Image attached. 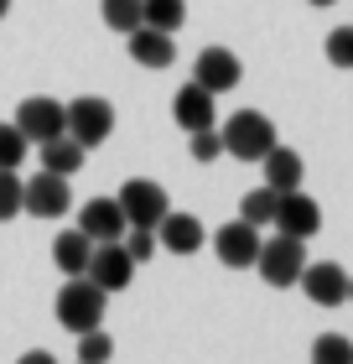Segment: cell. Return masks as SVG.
<instances>
[{"label":"cell","mask_w":353,"mask_h":364,"mask_svg":"<svg viewBox=\"0 0 353 364\" xmlns=\"http://www.w3.org/2000/svg\"><path fill=\"white\" fill-rule=\"evenodd\" d=\"M301 291H307V302H317V307H338V302H348V271L338 260H307Z\"/></svg>","instance_id":"obj_12"},{"label":"cell","mask_w":353,"mask_h":364,"mask_svg":"<svg viewBox=\"0 0 353 364\" xmlns=\"http://www.w3.org/2000/svg\"><path fill=\"white\" fill-rule=\"evenodd\" d=\"M271 229H281V235H296V240H312L317 229H322V203H317V198H307L301 188L281 193V203H276V219H271Z\"/></svg>","instance_id":"obj_11"},{"label":"cell","mask_w":353,"mask_h":364,"mask_svg":"<svg viewBox=\"0 0 353 364\" xmlns=\"http://www.w3.org/2000/svg\"><path fill=\"white\" fill-rule=\"evenodd\" d=\"M239 78H244V63L229 53V47H203L192 63V84H203L213 99L218 94H229V89H239Z\"/></svg>","instance_id":"obj_10"},{"label":"cell","mask_w":353,"mask_h":364,"mask_svg":"<svg viewBox=\"0 0 353 364\" xmlns=\"http://www.w3.org/2000/svg\"><path fill=\"white\" fill-rule=\"evenodd\" d=\"M255 271L265 287H296L301 271H307V240H296V235H276V240H260V255H255Z\"/></svg>","instance_id":"obj_3"},{"label":"cell","mask_w":353,"mask_h":364,"mask_svg":"<svg viewBox=\"0 0 353 364\" xmlns=\"http://www.w3.org/2000/svg\"><path fill=\"white\" fill-rule=\"evenodd\" d=\"M31 151V141L21 136V125L16 120H0V167H21Z\"/></svg>","instance_id":"obj_24"},{"label":"cell","mask_w":353,"mask_h":364,"mask_svg":"<svg viewBox=\"0 0 353 364\" xmlns=\"http://www.w3.org/2000/svg\"><path fill=\"white\" fill-rule=\"evenodd\" d=\"M276 203H281V193H276V188H255V193H244V198H239V219H244V224H255V229H271Z\"/></svg>","instance_id":"obj_20"},{"label":"cell","mask_w":353,"mask_h":364,"mask_svg":"<svg viewBox=\"0 0 353 364\" xmlns=\"http://www.w3.org/2000/svg\"><path fill=\"white\" fill-rule=\"evenodd\" d=\"M99 16H104V26L120 31V37H130V31L146 21V16H141V0H104V6H99Z\"/></svg>","instance_id":"obj_22"},{"label":"cell","mask_w":353,"mask_h":364,"mask_svg":"<svg viewBox=\"0 0 353 364\" xmlns=\"http://www.w3.org/2000/svg\"><path fill=\"white\" fill-rule=\"evenodd\" d=\"M104 312H109V291L94 287L89 276H68L58 291V323L68 333H89V328H104Z\"/></svg>","instance_id":"obj_1"},{"label":"cell","mask_w":353,"mask_h":364,"mask_svg":"<svg viewBox=\"0 0 353 364\" xmlns=\"http://www.w3.org/2000/svg\"><path fill=\"white\" fill-rule=\"evenodd\" d=\"M156 240H161V250H172V255H197L208 235H203V219H197V213H172L166 208L161 224H156Z\"/></svg>","instance_id":"obj_14"},{"label":"cell","mask_w":353,"mask_h":364,"mask_svg":"<svg viewBox=\"0 0 353 364\" xmlns=\"http://www.w3.org/2000/svg\"><path fill=\"white\" fill-rule=\"evenodd\" d=\"M120 208H125L130 229H156V224H161V213L172 208V203H166V188H161V182H151V177H130L125 188H120Z\"/></svg>","instance_id":"obj_7"},{"label":"cell","mask_w":353,"mask_h":364,"mask_svg":"<svg viewBox=\"0 0 353 364\" xmlns=\"http://www.w3.org/2000/svg\"><path fill=\"white\" fill-rule=\"evenodd\" d=\"M78 229L89 235L94 245H104V240H125V208H120V198H89V203L78 208Z\"/></svg>","instance_id":"obj_13"},{"label":"cell","mask_w":353,"mask_h":364,"mask_svg":"<svg viewBox=\"0 0 353 364\" xmlns=\"http://www.w3.org/2000/svg\"><path fill=\"white\" fill-rule=\"evenodd\" d=\"M213 156H224V136H218V125L192 130V161H213Z\"/></svg>","instance_id":"obj_29"},{"label":"cell","mask_w":353,"mask_h":364,"mask_svg":"<svg viewBox=\"0 0 353 364\" xmlns=\"http://www.w3.org/2000/svg\"><path fill=\"white\" fill-rule=\"evenodd\" d=\"M16 125H21V136L31 146H42V141H53L68 130V105L63 99H47V94H31L16 105Z\"/></svg>","instance_id":"obj_5"},{"label":"cell","mask_w":353,"mask_h":364,"mask_svg":"<svg viewBox=\"0 0 353 364\" xmlns=\"http://www.w3.org/2000/svg\"><path fill=\"white\" fill-rule=\"evenodd\" d=\"M218 136H224V156L260 161L276 146V125H271V114H260V109H239V114H229V120L218 125Z\"/></svg>","instance_id":"obj_2"},{"label":"cell","mask_w":353,"mask_h":364,"mask_svg":"<svg viewBox=\"0 0 353 364\" xmlns=\"http://www.w3.org/2000/svg\"><path fill=\"white\" fill-rule=\"evenodd\" d=\"M322 53H327L332 68H353V26H332L327 42H322Z\"/></svg>","instance_id":"obj_27"},{"label":"cell","mask_w":353,"mask_h":364,"mask_svg":"<svg viewBox=\"0 0 353 364\" xmlns=\"http://www.w3.org/2000/svg\"><path fill=\"white\" fill-rule=\"evenodd\" d=\"M125 42H130V58H136L141 68H172L177 63V31H156V26L141 21Z\"/></svg>","instance_id":"obj_15"},{"label":"cell","mask_w":353,"mask_h":364,"mask_svg":"<svg viewBox=\"0 0 353 364\" xmlns=\"http://www.w3.org/2000/svg\"><path fill=\"white\" fill-rule=\"evenodd\" d=\"M37 151H42V167L58 172V177H73V172L83 167V156H89V151H83V146L68 136V130H63V136H53V141H42Z\"/></svg>","instance_id":"obj_19"},{"label":"cell","mask_w":353,"mask_h":364,"mask_svg":"<svg viewBox=\"0 0 353 364\" xmlns=\"http://www.w3.org/2000/svg\"><path fill=\"white\" fill-rule=\"evenodd\" d=\"M73 208V188H68V177H58V172H37L26 182V193H21V213H31V219H63V213Z\"/></svg>","instance_id":"obj_6"},{"label":"cell","mask_w":353,"mask_h":364,"mask_svg":"<svg viewBox=\"0 0 353 364\" xmlns=\"http://www.w3.org/2000/svg\"><path fill=\"white\" fill-rule=\"evenodd\" d=\"M21 193H26V182L16 177V167H0V224H11L21 213Z\"/></svg>","instance_id":"obj_26"},{"label":"cell","mask_w":353,"mask_h":364,"mask_svg":"<svg viewBox=\"0 0 353 364\" xmlns=\"http://www.w3.org/2000/svg\"><path fill=\"white\" fill-rule=\"evenodd\" d=\"M260 167H265V188H276V193H291V188L307 182V161H301L291 146H281V141L260 156Z\"/></svg>","instance_id":"obj_17"},{"label":"cell","mask_w":353,"mask_h":364,"mask_svg":"<svg viewBox=\"0 0 353 364\" xmlns=\"http://www.w3.org/2000/svg\"><path fill=\"white\" fill-rule=\"evenodd\" d=\"M83 276H89L94 287H104L109 296H114V291H125V287H130V276H136V260H130L125 240H104V245H94L89 271H83Z\"/></svg>","instance_id":"obj_8"},{"label":"cell","mask_w":353,"mask_h":364,"mask_svg":"<svg viewBox=\"0 0 353 364\" xmlns=\"http://www.w3.org/2000/svg\"><path fill=\"white\" fill-rule=\"evenodd\" d=\"M312 364H353V338H343V333H317L312 338Z\"/></svg>","instance_id":"obj_23"},{"label":"cell","mask_w":353,"mask_h":364,"mask_svg":"<svg viewBox=\"0 0 353 364\" xmlns=\"http://www.w3.org/2000/svg\"><path fill=\"white\" fill-rule=\"evenodd\" d=\"M68 136L83 146V151L104 146L114 136V105H109V99H99V94L68 99Z\"/></svg>","instance_id":"obj_4"},{"label":"cell","mask_w":353,"mask_h":364,"mask_svg":"<svg viewBox=\"0 0 353 364\" xmlns=\"http://www.w3.org/2000/svg\"><path fill=\"white\" fill-rule=\"evenodd\" d=\"M307 6H317V11H327V6H338V0H307Z\"/></svg>","instance_id":"obj_31"},{"label":"cell","mask_w":353,"mask_h":364,"mask_svg":"<svg viewBox=\"0 0 353 364\" xmlns=\"http://www.w3.org/2000/svg\"><path fill=\"white\" fill-rule=\"evenodd\" d=\"M89 255H94V240L83 235V229H63L53 240V260H58L63 276H83L89 271Z\"/></svg>","instance_id":"obj_18"},{"label":"cell","mask_w":353,"mask_h":364,"mask_svg":"<svg viewBox=\"0 0 353 364\" xmlns=\"http://www.w3.org/2000/svg\"><path fill=\"white\" fill-rule=\"evenodd\" d=\"M16 364H58V359H53V354H47V349H26L21 359H16Z\"/></svg>","instance_id":"obj_30"},{"label":"cell","mask_w":353,"mask_h":364,"mask_svg":"<svg viewBox=\"0 0 353 364\" xmlns=\"http://www.w3.org/2000/svg\"><path fill=\"white\" fill-rule=\"evenodd\" d=\"M114 359V338L104 328H89V333H78V364H109Z\"/></svg>","instance_id":"obj_25"},{"label":"cell","mask_w":353,"mask_h":364,"mask_svg":"<svg viewBox=\"0 0 353 364\" xmlns=\"http://www.w3.org/2000/svg\"><path fill=\"white\" fill-rule=\"evenodd\" d=\"M213 255L224 260L229 271H249V266H255V255H260V229L244 224V219L218 224L213 229Z\"/></svg>","instance_id":"obj_9"},{"label":"cell","mask_w":353,"mask_h":364,"mask_svg":"<svg viewBox=\"0 0 353 364\" xmlns=\"http://www.w3.org/2000/svg\"><path fill=\"white\" fill-rule=\"evenodd\" d=\"M125 250H130V260H136V266H146V260L161 250L156 229H125Z\"/></svg>","instance_id":"obj_28"},{"label":"cell","mask_w":353,"mask_h":364,"mask_svg":"<svg viewBox=\"0 0 353 364\" xmlns=\"http://www.w3.org/2000/svg\"><path fill=\"white\" fill-rule=\"evenodd\" d=\"M141 16H146V26H156V31H177L188 21V0H141Z\"/></svg>","instance_id":"obj_21"},{"label":"cell","mask_w":353,"mask_h":364,"mask_svg":"<svg viewBox=\"0 0 353 364\" xmlns=\"http://www.w3.org/2000/svg\"><path fill=\"white\" fill-rule=\"evenodd\" d=\"M348 302H353V276H348Z\"/></svg>","instance_id":"obj_33"},{"label":"cell","mask_w":353,"mask_h":364,"mask_svg":"<svg viewBox=\"0 0 353 364\" xmlns=\"http://www.w3.org/2000/svg\"><path fill=\"white\" fill-rule=\"evenodd\" d=\"M213 114H218V105H213V94L203 89V84H182L177 89V99H172V120L188 130H208L213 125Z\"/></svg>","instance_id":"obj_16"},{"label":"cell","mask_w":353,"mask_h":364,"mask_svg":"<svg viewBox=\"0 0 353 364\" xmlns=\"http://www.w3.org/2000/svg\"><path fill=\"white\" fill-rule=\"evenodd\" d=\"M6 11H11V0H0V21H6Z\"/></svg>","instance_id":"obj_32"}]
</instances>
